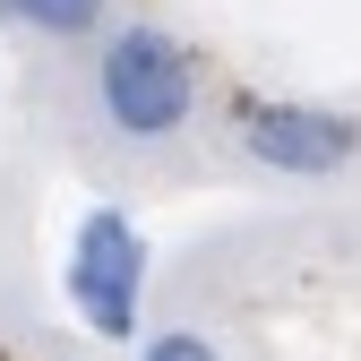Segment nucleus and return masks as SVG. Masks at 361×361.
<instances>
[{
  "mask_svg": "<svg viewBox=\"0 0 361 361\" xmlns=\"http://www.w3.org/2000/svg\"><path fill=\"white\" fill-rule=\"evenodd\" d=\"M95 112L121 129V138H138V147L172 138V129L198 112L190 52H180L164 26H121L104 43V61H95Z\"/></svg>",
  "mask_w": 361,
  "mask_h": 361,
  "instance_id": "obj_1",
  "label": "nucleus"
},
{
  "mask_svg": "<svg viewBox=\"0 0 361 361\" xmlns=\"http://www.w3.org/2000/svg\"><path fill=\"white\" fill-rule=\"evenodd\" d=\"M138 301H147V241L121 207H95L69 241V310L104 344H129L138 336Z\"/></svg>",
  "mask_w": 361,
  "mask_h": 361,
  "instance_id": "obj_2",
  "label": "nucleus"
},
{
  "mask_svg": "<svg viewBox=\"0 0 361 361\" xmlns=\"http://www.w3.org/2000/svg\"><path fill=\"white\" fill-rule=\"evenodd\" d=\"M241 155L293 180H327L361 155V129L327 104H241Z\"/></svg>",
  "mask_w": 361,
  "mask_h": 361,
  "instance_id": "obj_3",
  "label": "nucleus"
},
{
  "mask_svg": "<svg viewBox=\"0 0 361 361\" xmlns=\"http://www.w3.org/2000/svg\"><path fill=\"white\" fill-rule=\"evenodd\" d=\"M0 26H26V35H95L104 26V0H0Z\"/></svg>",
  "mask_w": 361,
  "mask_h": 361,
  "instance_id": "obj_4",
  "label": "nucleus"
},
{
  "mask_svg": "<svg viewBox=\"0 0 361 361\" xmlns=\"http://www.w3.org/2000/svg\"><path fill=\"white\" fill-rule=\"evenodd\" d=\"M138 361H224L207 336H190V327H164V336H147V353Z\"/></svg>",
  "mask_w": 361,
  "mask_h": 361,
  "instance_id": "obj_5",
  "label": "nucleus"
}]
</instances>
